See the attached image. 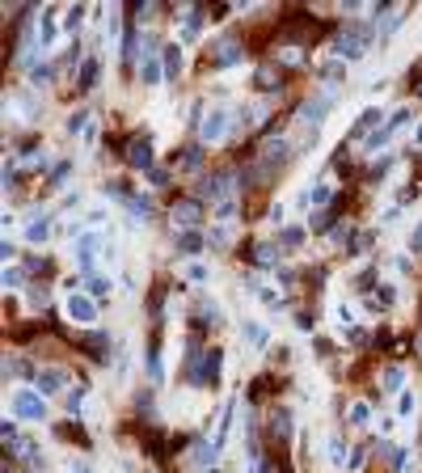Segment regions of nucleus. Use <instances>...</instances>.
<instances>
[{"label":"nucleus","instance_id":"f257e3e1","mask_svg":"<svg viewBox=\"0 0 422 473\" xmlns=\"http://www.w3.org/2000/svg\"><path fill=\"white\" fill-rule=\"evenodd\" d=\"M220 368H224V351H220V347H207L199 372H194L186 385H194V389H216V385H220Z\"/></svg>","mask_w":422,"mask_h":473},{"label":"nucleus","instance_id":"f03ea898","mask_svg":"<svg viewBox=\"0 0 422 473\" xmlns=\"http://www.w3.org/2000/svg\"><path fill=\"white\" fill-rule=\"evenodd\" d=\"M123 161H127L131 169L152 173V140H148V135H131V140L123 144Z\"/></svg>","mask_w":422,"mask_h":473},{"label":"nucleus","instance_id":"7ed1b4c3","mask_svg":"<svg viewBox=\"0 0 422 473\" xmlns=\"http://www.w3.org/2000/svg\"><path fill=\"white\" fill-rule=\"evenodd\" d=\"M334 47H338L342 59H359V55L368 51V30H364V25H359V30H342V34L334 38Z\"/></svg>","mask_w":422,"mask_h":473},{"label":"nucleus","instance_id":"20e7f679","mask_svg":"<svg viewBox=\"0 0 422 473\" xmlns=\"http://www.w3.org/2000/svg\"><path fill=\"white\" fill-rule=\"evenodd\" d=\"M211 55H216V63H220V68H232V63L245 55V47H241V34H224V38L216 42V51H211Z\"/></svg>","mask_w":422,"mask_h":473},{"label":"nucleus","instance_id":"39448f33","mask_svg":"<svg viewBox=\"0 0 422 473\" xmlns=\"http://www.w3.org/2000/svg\"><path fill=\"white\" fill-rule=\"evenodd\" d=\"M68 317L80 321V326H93V321H97V300H93V296H72V300H68Z\"/></svg>","mask_w":422,"mask_h":473},{"label":"nucleus","instance_id":"423d86ee","mask_svg":"<svg viewBox=\"0 0 422 473\" xmlns=\"http://www.w3.org/2000/svg\"><path fill=\"white\" fill-rule=\"evenodd\" d=\"M287 440H292V410L279 406V410L271 414V444H275V448H287Z\"/></svg>","mask_w":422,"mask_h":473},{"label":"nucleus","instance_id":"0eeeda50","mask_svg":"<svg viewBox=\"0 0 422 473\" xmlns=\"http://www.w3.org/2000/svg\"><path fill=\"white\" fill-rule=\"evenodd\" d=\"M169 216H173V224H182V228L190 233V228L199 224V203H194V199H178V203L169 207Z\"/></svg>","mask_w":422,"mask_h":473},{"label":"nucleus","instance_id":"6e6552de","mask_svg":"<svg viewBox=\"0 0 422 473\" xmlns=\"http://www.w3.org/2000/svg\"><path fill=\"white\" fill-rule=\"evenodd\" d=\"M279 250H283L279 241H262V245H249V250H245V258H249L254 266H275Z\"/></svg>","mask_w":422,"mask_h":473},{"label":"nucleus","instance_id":"1a4fd4ad","mask_svg":"<svg viewBox=\"0 0 422 473\" xmlns=\"http://www.w3.org/2000/svg\"><path fill=\"white\" fill-rule=\"evenodd\" d=\"M13 410H17V419H42V398L38 393H13Z\"/></svg>","mask_w":422,"mask_h":473},{"label":"nucleus","instance_id":"9d476101","mask_svg":"<svg viewBox=\"0 0 422 473\" xmlns=\"http://www.w3.org/2000/svg\"><path fill=\"white\" fill-rule=\"evenodd\" d=\"M80 351H89L97 364H106L110 360V338L106 334H80Z\"/></svg>","mask_w":422,"mask_h":473},{"label":"nucleus","instance_id":"9b49d317","mask_svg":"<svg viewBox=\"0 0 422 473\" xmlns=\"http://www.w3.org/2000/svg\"><path fill=\"white\" fill-rule=\"evenodd\" d=\"M51 431H55L59 440H72L76 448H89V431H85V427H76V423H55Z\"/></svg>","mask_w":422,"mask_h":473},{"label":"nucleus","instance_id":"f8f14e48","mask_svg":"<svg viewBox=\"0 0 422 473\" xmlns=\"http://www.w3.org/2000/svg\"><path fill=\"white\" fill-rule=\"evenodd\" d=\"M144 51H148V55H144V80H148V85H156V80L165 76V72H161V59H156V42L148 38V47H144Z\"/></svg>","mask_w":422,"mask_h":473},{"label":"nucleus","instance_id":"ddd939ff","mask_svg":"<svg viewBox=\"0 0 422 473\" xmlns=\"http://www.w3.org/2000/svg\"><path fill=\"white\" fill-rule=\"evenodd\" d=\"M224 127H228V114H224V110H211V118H207V127H203V144H216V140L224 135Z\"/></svg>","mask_w":422,"mask_h":473},{"label":"nucleus","instance_id":"4468645a","mask_svg":"<svg viewBox=\"0 0 422 473\" xmlns=\"http://www.w3.org/2000/svg\"><path fill=\"white\" fill-rule=\"evenodd\" d=\"M63 389V368H42L38 372V393H59Z\"/></svg>","mask_w":422,"mask_h":473},{"label":"nucleus","instance_id":"2eb2a0df","mask_svg":"<svg viewBox=\"0 0 422 473\" xmlns=\"http://www.w3.org/2000/svg\"><path fill=\"white\" fill-rule=\"evenodd\" d=\"M279 385H283V381H279V376H271V372H266V376H262V381H254V385H249V402H262V398H271V393H275V389H279Z\"/></svg>","mask_w":422,"mask_h":473},{"label":"nucleus","instance_id":"dca6fc26","mask_svg":"<svg viewBox=\"0 0 422 473\" xmlns=\"http://www.w3.org/2000/svg\"><path fill=\"white\" fill-rule=\"evenodd\" d=\"M161 63H165V76H169V80L182 76V51H178V47H165V51H161Z\"/></svg>","mask_w":422,"mask_h":473},{"label":"nucleus","instance_id":"f3484780","mask_svg":"<svg viewBox=\"0 0 422 473\" xmlns=\"http://www.w3.org/2000/svg\"><path fill=\"white\" fill-rule=\"evenodd\" d=\"M178 165H182V169H203V144L182 148V152H178Z\"/></svg>","mask_w":422,"mask_h":473},{"label":"nucleus","instance_id":"a211bd4d","mask_svg":"<svg viewBox=\"0 0 422 473\" xmlns=\"http://www.w3.org/2000/svg\"><path fill=\"white\" fill-rule=\"evenodd\" d=\"M178 250H182V254H199V250H203V237H199L194 228H190V233H178Z\"/></svg>","mask_w":422,"mask_h":473},{"label":"nucleus","instance_id":"6ab92c4d","mask_svg":"<svg viewBox=\"0 0 422 473\" xmlns=\"http://www.w3.org/2000/svg\"><path fill=\"white\" fill-rule=\"evenodd\" d=\"M144 360H148V376L161 381V343H156V338L148 343V355H144Z\"/></svg>","mask_w":422,"mask_h":473},{"label":"nucleus","instance_id":"aec40b11","mask_svg":"<svg viewBox=\"0 0 422 473\" xmlns=\"http://www.w3.org/2000/svg\"><path fill=\"white\" fill-rule=\"evenodd\" d=\"M93 85H97V59L89 55V59L80 63V89H93Z\"/></svg>","mask_w":422,"mask_h":473},{"label":"nucleus","instance_id":"412c9836","mask_svg":"<svg viewBox=\"0 0 422 473\" xmlns=\"http://www.w3.org/2000/svg\"><path fill=\"white\" fill-rule=\"evenodd\" d=\"M300 241H304V228H300V224H292V228L279 233V245H283V250H296Z\"/></svg>","mask_w":422,"mask_h":473},{"label":"nucleus","instance_id":"4be33fe9","mask_svg":"<svg viewBox=\"0 0 422 473\" xmlns=\"http://www.w3.org/2000/svg\"><path fill=\"white\" fill-rule=\"evenodd\" d=\"M279 85H283L279 68H262V72H258V89H279Z\"/></svg>","mask_w":422,"mask_h":473},{"label":"nucleus","instance_id":"5701e85b","mask_svg":"<svg viewBox=\"0 0 422 473\" xmlns=\"http://www.w3.org/2000/svg\"><path fill=\"white\" fill-rule=\"evenodd\" d=\"M93 254H97V237H80V245H76V258L89 266V262H93Z\"/></svg>","mask_w":422,"mask_h":473},{"label":"nucleus","instance_id":"b1692460","mask_svg":"<svg viewBox=\"0 0 422 473\" xmlns=\"http://www.w3.org/2000/svg\"><path fill=\"white\" fill-rule=\"evenodd\" d=\"M376 118H380V110H368V114H364V118L355 123V127H351V140H359V135H364V131H368V127H372Z\"/></svg>","mask_w":422,"mask_h":473},{"label":"nucleus","instance_id":"393cba45","mask_svg":"<svg viewBox=\"0 0 422 473\" xmlns=\"http://www.w3.org/2000/svg\"><path fill=\"white\" fill-rule=\"evenodd\" d=\"M402 376H406L402 368H389L385 372V393H402Z\"/></svg>","mask_w":422,"mask_h":473},{"label":"nucleus","instance_id":"a878e982","mask_svg":"<svg viewBox=\"0 0 422 473\" xmlns=\"http://www.w3.org/2000/svg\"><path fill=\"white\" fill-rule=\"evenodd\" d=\"M245 338H249V347H266V330H262V326H254V321L245 326Z\"/></svg>","mask_w":422,"mask_h":473},{"label":"nucleus","instance_id":"bb28decb","mask_svg":"<svg viewBox=\"0 0 422 473\" xmlns=\"http://www.w3.org/2000/svg\"><path fill=\"white\" fill-rule=\"evenodd\" d=\"M199 25H203V8H190V21H186V30H182V34H186V38H194V34H199Z\"/></svg>","mask_w":422,"mask_h":473},{"label":"nucleus","instance_id":"cd10ccee","mask_svg":"<svg viewBox=\"0 0 422 473\" xmlns=\"http://www.w3.org/2000/svg\"><path fill=\"white\" fill-rule=\"evenodd\" d=\"M46 233H51V228H46V220H34V224H30V241H34V245H42V241H46Z\"/></svg>","mask_w":422,"mask_h":473},{"label":"nucleus","instance_id":"c85d7f7f","mask_svg":"<svg viewBox=\"0 0 422 473\" xmlns=\"http://www.w3.org/2000/svg\"><path fill=\"white\" fill-rule=\"evenodd\" d=\"M42 42H55V13H42Z\"/></svg>","mask_w":422,"mask_h":473},{"label":"nucleus","instance_id":"c756f323","mask_svg":"<svg viewBox=\"0 0 422 473\" xmlns=\"http://www.w3.org/2000/svg\"><path fill=\"white\" fill-rule=\"evenodd\" d=\"M355 288L359 292H368V288H376V271L368 266V271H359V279H355Z\"/></svg>","mask_w":422,"mask_h":473},{"label":"nucleus","instance_id":"7c9ffc66","mask_svg":"<svg viewBox=\"0 0 422 473\" xmlns=\"http://www.w3.org/2000/svg\"><path fill=\"white\" fill-rule=\"evenodd\" d=\"M321 76H325L330 85H338V80H342V63H325V68H321Z\"/></svg>","mask_w":422,"mask_h":473},{"label":"nucleus","instance_id":"2f4dec72","mask_svg":"<svg viewBox=\"0 0 422 473\" xmlns=\"http://www.w3.org/2000/svg\"><path fill=\"white\" fill-rule=\"evenodd\" d=\"M347 419H351L355 427H364V423H368V406H364V402H359V406H351V414H347Z\"/></svg>","mask_w":422,"mask_h":473},{"label":"nucleus","instance_id":"473e14b6","mask_svg":"<svg viewBox=\"0 0 422 473\" xmlns=\"http://www.w3.org/2000/svg\"><path fill=\"white\" fill-rule=\"evenodd\" d=\"M368 465V444H359L355 453H351V469H364Z\"/></svg>","mask_w":422,"mask_h":473},{"label":"nucleus","instance_id":"72a5a7b5","mask_svg":"<svg viewBox=\"0 0 422 473\" xmlns=\"http://www.w3.org/2000/svg\"><path fill=\"white\" fill-rule=\"evenodd\" d=\"M21 275H25V266H17V271H13V266H8V271H4V283H8V288H13V283H17V288H21Z\"/></svg>","mask_w":422,"mask_h":473},{"label":"nucleus","instance_id":"f704fd0d","mask_svg":"<svg viewBox=\"0 0 422 473\" xmlns=\"http://www.w3.org/2000/svg\"><path fill=\"white\" fill-rule=\"evenodd\" d=\"M89 296H106V279L93 275V279H89Z\"/></svg>","mask_w":422,"mask_h":473},{"label":"nucleus","instance_id":"c9c22d12","mask_svg":"<svg viewBox=\"0 0 422 473\" xmlns=\"http://www.w3.org/2000/svg\"><path fill=\"white\" fill-rule=\"evenodd\" d=\"M148 182H152V186H165V182H169V173H165V169H152V173H148Z\"/></svg>","mask_w":422,"mask_h":473},{"label":"nucleus","instance_id":"e433bc0d","mask_svg":"<svg viewBox=\"0 0 422 473\" xmlns=\"http://www.w3.org/2000/svg\"><path fill=\"white\" fill-rule=\"evenodd\" d=\"M410 245H414V250H422V224L414 228V241H410Z\"/></svg>","mask_w":422,"mask_h":473},{"label":"nucleus","instance_id":"4c0bfd02","mask_svg":"<svg viewBox=\"0 0 422 473\" xmlns=\"http://www.w3.org/2000/svg\"><path fill=\"white\" fill-rule=\"evenodd\" d=\"M72 473H89V469H80V465H72Z\"/></svg>","mask_w":422,"mask_h":473}]
</instances>
